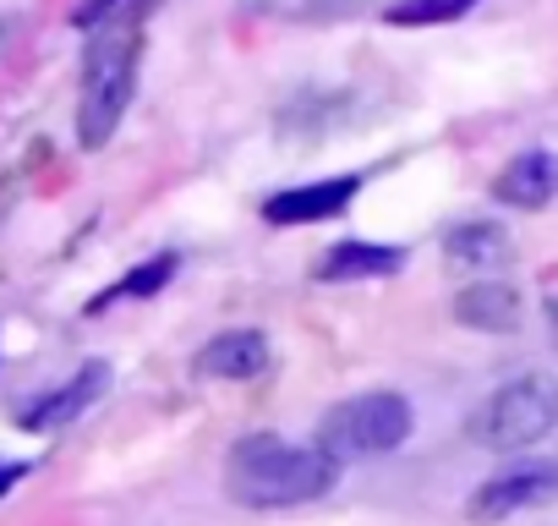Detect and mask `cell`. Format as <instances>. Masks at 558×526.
Instances as JSON below:
<instances>
[{
	"label": "cell",
	"instance_id": "obj_15",
	"mask_svg": "<svg viewBox=\"0 0 558 526\" xmlns=\"http://www.w3.org/2000/svg\"><path fill=\"white\" fill-rule=\"evenodd\" d=\"M126 7H137V0H83V7L72 12V28H99V23L121 17Z\"/></svg>",
	"mask_w": 558,
	"mask_h": 526
},
{
	"label": "cell",
	"instance_id": "obj_16",
	"mask_svg": "<svg viewBox=\"0 0 558 526\" xmlns=\"http://www.w3.org/2000/svg\"><path fill=\"white\" fill-rule=\"evenodd\" d=\"M28 471H34L28 461H0V499H7V493H12V488H17Z\"/></svg>",
	"mask_w": 558,
	"mask_h": 526
},
{
	"label": "cell",
	"instance_id": "obj_7",
	"mask_svg": "<svg viewBox=\"0 0 558 526\" xmlns=\"http://www.w3.org/2000/svg\"><path fill=\"white\" fill-rule=\"evenodd\" d=\"M362 192V176H329V181H307V187H279L263 198V219L274 230H291V225H324L340 219Z\"/></svg>",
	"mask_w": 558,
	"mask_h": 526
},
{
	"label": "cell",
	"instance_id": "obj_18",
	"mask_svg": "<svg viewBox=\"0 0 558 526\" xmlns=\"http://www.w3.org/2000/svg\"><path fill=\"white\" fill-rule=\"evenodd\" d=\"M12 28H17L12 17H0V50H7V39H12Z\"/></svg>",
	"mask_w": 558,
	"mask_h": 526
},
{
	"label": "cell",
	"instance_id": "obj_5",
	"mask_svg": "<svg viewBox=\"0 0 558 526\" xmlns=\"http://www.w3.org/2000/svg\"><path fill=\"white\" fill-rule=\"evenodd\" d=\"M553 499H558V455H547V461H520V466L487 477V482L471 493L465 515H471V521H509V515L536 510V504H553Z\"/></svg>",
	"mask_w": 558,
	"mask_h": 526
},
{
	"label": "cell",
	"instance_id": "obj_12",
	"mask_svg": "<svg viewBox=\"0 0 558 526\" xmlns=\"http://www.w3.org/2000/svg\"><path fill=\"white\" fill-rule=\"evenodd\" d=\"M509 258H514V241H509V230L493 225V219H465V225H454V230L444 236V263H449V270L493 275V270H504Z\"/></svg>",
	"mask_w": 558,
	"mask_h": 526
},
{
	"label": "cell",
	"instance_id": "obj_6",
	"mask_svg": "<svg viewBox=\"0 0 558 526\" xmlns=\"http://www.w3.org/2000/svg\"><path fill=\"white\" fill-rule=\"evenodd\" d=\"M110 395V362H83L66 384L34 395L23 411H17V428L23 433H56V428H72L83 411H94L99 401Z\"/></svg>",
	"mask_w": 558,
	"mask_h": 526
},
{
	"label": "cell",
	"instance_id": "obj_3",
	"mask_svg": "<svg viewBox=\"0 0 558 526\" xmlns=\"http://www.w3.org/2000/svg\"><path fill=\"white\" fill-rule=\"evenodd\" d=\"M411 428H416V411L400 390H367V395H351V401L324 411L318 450H329L340 466L373 461V455H395L411 439Z\"/></svg>",
	"mask_w": 558,
	"mask_h": 526
},
{
	"label": "cell",
	"instance_id": "obj_14",
	"mask_svg": "<svg viewBox=\"0 0 558 526\" xmlns=\"http://www.w3.org/2000/svg\"><path fill=\"white\" fill-rule=\"evenodd\" d=\"M476 7V0H395L384 7V23L389 28H438V23H454Z\"/></svg>",
	"mask_w": 558,
	"mask_h": 526
},
{
	"label": "cell",
	"instance_id": "obj_17",
	"mask_svg": "<svg viewBox=\"0 0 558 526\" xmlns=\"http://www.w3.org/2000/svg\"><path fill=\"white\" fill-rule=\"evenodd\" d=\"M12 203H17V181H12V176H0V219L12 214Z\"/></svg>",
	"mask_w": 558,
	"mask_h": 526
},
{
	"label": "cell",
	"instance_id": "obj_11",
	"mask_svg": "<svg viewBox=\"0 0 558 526\" xmlns=\"http://www.w3.org/2000/svg\"><path fill=\"white\" fill-rule=\"evenodd\" d=\"M449 313H454V324H465V330H476V335H514L520 319H525V302H520V291L504 286V280H476V286H465V291L454 297Z\"/></svg>",
	"mask_w": 558,
	"mask_h": 526
},
{
	"label": "cell",
	"instance_id": "obj_10",
	"mask_svg": "<svg viewBox=\"0 0 558 526\" xmlns=\"http://www.w3.org/2000/svg\"><path fill=\"white\" fill-rule=\"evenodd\" d=\"M493 198L504 208H547L558 198V154L525 148L493 176Z\"/></svg>",
	"mask_w": 558,
	"mask_h": 526
},
{
	"label": "cell",
	"instance_id": "obj_13",
	"mask_svg": "<svg viewBox=\"0 0 558 526\" xmlns=\"http://www.w3.org/2000/svg\"><path fill=\"white\" fill-rule=\"evenodd\" d=\"M175 270H181V258H175V252H154V258H143V263H137V270H132L116 291H105L88 313H99V308H105V302H116V297H159V291L175 280Z\"/></svg>",
	"mask_w": 558,
	"mask_h": 526
},
{
	"label": "cell",
	"instance_id": "obj_9",
	"mask_svg": "<svg viewBox=\"0 0 558 526\" xmlns=\"http://www.w3.org/2000/svg\"><path fill=\"white\" fill-rule=\"evenodd\" d=\"M268 362H274V351H268V335L263 330H225V335H214L197 351V373L203 379H225V384L263 379Z\"/></svg>",
	"mask_w": 558,
	"mask_h": 526
},
{
	"label": "cell",
	"instance_id": "obj_2",
	"mask_svg": "<svg viewBox=\"0 0 558 526\" xmlns=\"http://www.w3.org/2000/svg\"><path fill=\"white\" fill-rule=\"evenodd\" d=\"M83 50V99H77V148H105L116 127L126 121V105L137 94V67H143V23L137 17H110L88 28Z\"/></svg>",
	"mask_w": 558,
	"mask_h": 526
},
{
	"label": "cell",
	"instance_id": "obj_8",
	"mask_svg": "<svg viewBox=\"0 0 558 526\" xmlns=\"http://www.w3.org/2000/svg\"><path fill=\"white\" fill-rule=\"evenodd\" d=\"M405 247L395 241H335L318 263H313V280L324 286H351V280H389L405 270Z\"/></svg>",
	"mask_w": 558,
	"mask_h": 526
},
{
	"label": "cell",
	"instance_id": "obj_1",
	"mask_svg": "<svg viewBox=\"0 0 558 526\" xmlns=\"http://www.w3.org/2000/svg\"><path fill=\"white\" fill-rule=\"evenodd\" d=\"M340 482V461L318 444H291L279 433H246L225 455V493L241 510L313 504Z\"/></svg>",
	"mask_w": 558,
	"mask_h": 526
},
{
	"label": "cell",
	"instance_id": "obj_4",
	"mask_svg": "<svg viewBox=\"0 0 558 526\" xmlns=\"http://www.w3.org/2000/svg\"><path fill=\"white\" fill-rule=\"evenodd\" d=\"M553 428H558V379L553 373H520V379L498 384L471 417V439L482 450H531Z\"/></svg>",
	"mask_w": 558,
	"mask_h": 526
}]
</instances>
